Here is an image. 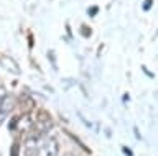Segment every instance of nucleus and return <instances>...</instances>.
Returning a JSON list of instances; mask_svg holds the SVG:
<instances>
[{"mask_svg":"<svg viewBox=\"0 0 158 156\" xmlns=\"http://www.w3.org/2000/svg\"><path fill=\"white\" fill-rule=\"evenodd\" d=\"M58 153H59V143L56 136H48L40 143L36 156H58Z\"/></svg>","mask_w":158,"mask_h":156,"instance_id":"nucleus-1","label":"nucleus"},{"mask_svg":"<svg viewBox=\"0 0 158 156\" xmlns=\"http://www.w3.org/2000/svg\"><path fill=\"white\" fill-rule=\"evenodd\" d=\"M51 126H53V120L49 118V115L46 114V112H40L38 118H36V122H35V126H33V130H35L33 140L43 136L49 128H51Z\"/></svg>","mask_w":158,"mask_h":156,"instance_id":"nucleus-2","label":"nucleus"},{"mask_svg":"<svg viewBox=\"0 0 158 156\" xmlns=\"http://www.w3.org/2000/svg\"><path fill=\"white\" fill-rule=\"evenodd\" d=\"M15 109V97L13 95H7L3 99H0V123L7 118L8 114Z\"/></svg>","mask_w":158,"mask_h":156,"instance_id":"nucleus-3","label":"nucleus"},{"mask_svg":"<svg viewBox=\"0 0 158 156\" xmlns=\"http://www.w3.org/2000/svg\"><path fill=\"white\" fill-rule=\"evenodd\" d=\"M12 64H15L13 59H10V58H2V66H5L7 69L15 72V74H20V67L18 66H12Z\"/></svg>","mask_w":158,"mask_h":156,"instance_id":"nucleus-4","label":"nucleus"},{"mask_svg":"<svg viewBox=\"0 0 158 156\" xmlns=\"http://www.w3.org/2000/svg\"><path fill=\"white\" fill-rule=\"evenodd\" d=\"M12 156H18V145L12 146Z\"/></svg>","mask_w":158,"mask_h":156,"instance_id":"nucleus-5","label":"nucleus"},{"mask_svg":"<svg viewBox=\"0 0 158 156\" xmlns=\"http://www.w3.org/2000/svg\"><path fill=\"white\" fill-rule=\"evenodd\" d=\"M150 7H152V0H147V2L143 3V10H148Z\"/></svg>","mask_w":158,"mask_h":156,"instance_id":"nucleus-6","label":"nucleus"},{"mask_svg":"<svg viewBox=\"0 0 158 156\" xmlns=\"http://www.w3.org/2000/svg\"><path fill=\"white\" fill-rule=\"evenodd\" d=\"M94 13H97V7H92L91 10H89V15L91 17H94Z\"/></svg>","mask_w":158,"mask_h":156,"instance_id":"nucleus-7","label":"nucleus"},{"mask_svg":"<svg viewBox=\"0 0 158 156\" xmlns=\"http://www.w3.org/2000/svg\"><path fill=\"white\" fill-rule=\"evenodd\" d=\"M66 156H73V154H66Z\"/></svg>","mask_w":158,"mask_h":156,"instance_id":"nucleus-8","label":"nucleus"},{"mask_svg":"<svg viewBox=\"0 0 158 156\" xmlns=\"http://www.w3.org/2000/svg\"><path fill=\"white\" fill-rule=\"evenodd\" d=\"M0 156H2V154H0Z\"/></svg>","mask_w":158,"mask_h":156,"instance_id":"nucleus-9","label":"nucleus"}]
</instances>
